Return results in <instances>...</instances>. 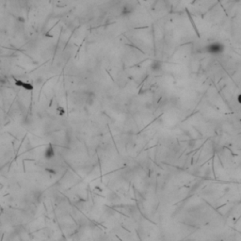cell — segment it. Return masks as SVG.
Listing matches in <instances>:
<instances>
[{"instance_id":"obj_3","label":"cell","mask_w":241,"mask_h":241,"mask_svg":"<svg viewBox=\"0 0 241 241\" xmlns=\"http://www.w3.org/2000/svg\"><path fill=\"white\" fill-rule=\"evenodd\" d=\"M135 10V7L131 4H125L122 8V10H121V15L123 16V17H126V16H130L131 14L134 12Z\"/></svg>"},{"instance_id":"obj_4","label":"cell","mask_w":241,"mask_h":241,"mask_svg":"<svg viewBox=\"0 0 241 241\" xmlns=\"http://www.w3.org/2000/svg\"><path fill=\"white\" fill-rule=\"evenodd\" d=\"M150 70L153 73H158L162 70V62L160 60H153L150 64Z\"/></svg>"},{"instance_id":"obj_5","label":"cell","mask_w":241,"mask_h":241,"mask_svg":"<svg viewBox=\"0 0 241 241\" xmlns=\"http://www.w3.org/2000/svg\"><path fill=\"white\" fill-rule=\"evenodd\" d=\"M55 154H56V152H55V150H54L53 145L49 144V145L46 147L45 151V157L46 159H52V158L55 157Z\"/></svg>"},{"instance_id":"obj_7","label":"cell","mask_w":241,"mask_h":241,"mask_svg":"<svg viewBox=\"0 0 241 241\" xmlns=\"http://www.w3.org/2000/svg\"><path fill=\"white\" fill-rule=\"evenodd\" d=\"M56 111H58V113H59L60 116H62V115L65 114V109H64L62 107H59L58 108H56Z\"/></svg>"},{"instance_id":"obj_8","label":"cell","mask_w":241,"mask_h":241,"mask_svg":"<svg viewBox=\"0 0 241 241\" xmlns=\"http://www.w3.org/2000/svg\"><path fill=\"white\" fill-rule=\"evenodd\" d=\"M16 19H17V21H18L19 23H21V24H25V19L23 16H19V17H17Z\"/></svg>"},{"instance_id":"obj_2","label":"cell","mask_w":241,"mask_h":241,"mask_svg":"<svg viewBox=\"0 0 241 241\" xmlns=\"http://www.w3.org/2000/svg\"><path fill=\"white\" fill-rule=\"evenodd\" d=\"M14 83H15L17 87H20L25 91H32L34 89V85H32L31 83L22 81L20 79H14Z\"/></svg>"},{"instance_id":"obj_1","label":"cell","mask_w":241,"mask_h":241,"mask_svg":"<svg viewBox=\"0 0 241 241\" xmlns=\"http://www.w3.org/2000/svg\"><path fill=\"white\" fill-rule=\"evenodd\" d=\"M204 51L212 56H219L224 53L225 45L221 41H212L204 47Z\"/></svg>"},{"instance_id":"obj_6","label":"cell","mask_w":241,"mask_h":241,"mask_svg":"<svg viewBox=\"0 0 241 241\" xmlns=\"http://www.w3.org/2000/svg\"><path fill=\"white\" fill-rule=\"evenodd\" d=\"M8 83V78L3 76V75H0V84H7Z\"/></svg>"},{"instance_id":"obj_9","label":"cell","mask_w":241,"mask_h":241,"mask_svg":"<svg viewBox=\"0 0 241 241\" xmlns=\"http://www.w3.org/2000/svg\"><path fill=\"white\" fill-rule=\"evenodd\" d=\"M237 101H238V103L241 105V93H239L238 96H237Z\"/></svg>"}]
</instances>
